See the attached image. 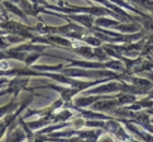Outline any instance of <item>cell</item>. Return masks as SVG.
<instances>
[{
	"label": "cell",
	"instance_id": "cell-5",
	"mask_svg": "<svg viewBox=\"0 0 153 142\" xmlns=\"http://www.w3.org/2000/svg\"><path fill=\"white\" fill-rule=\"evenodd\" d=\"M115 30H118L120 32H124V33H131V32H136L138 30H140L141 25H139L138 23H119L118 25L114 26Z\"/></svg>",
	"mask_w": 153,
	"mask_h": 142
},
{
	"label": "cell",
	"instance_id": "cell-7",
	"mask_svg": "<svg viewBox=\"0 0 153 142\" xmlns=\"http://www.w3.org/2000/svg\"><path fill=\"white\" fill-rule=\"evenodd\" d=\"M120 21H116V20H112V19H106L104 16H100L95 20V24L96 26H104V28H107V26H113L114 28L115 25H118Z\"/></svg>",
	"mask_w": 153,
	"mask_h": 142
},
{
	"label": "cell",
	"instance_id": "cell-6",
	"mask_svg": "<svg viewBox=\"0 0 153 142\" xmlns=\"http://www.w3.org/2000/svg\"><path fill=\"white\" fill-rule=\"evenodd\" d=\"M72 51H74V53H76V54L83 56L84 58H86V59H91L93 57H95L94 49L89 47V46H79V47L74 48Z\"/></svg>",
	"mask_w": 153,
	"mask_h": 142
},
{
	"label": "cell",
	"instance_id": "cell-1",
	"mask_svg": "<svg viewBox=\"0 0 153 142\" xmlns=\"http://www.w3.org/2000/svg\"><path fill=\"white\" fill-rule=\"evenodd\" d=\"M1 28L9 31L10 33H12L13 35H18L20 37L23 38H35V36H33L31 34V31H36L35 28L27 25H23L21 23L14 22V21H4L1 23Z\"/></svg>",
	"mask_w": 153,
	"mask_h": 142
},
{
	"label": "cell",
	"instance_id": "cell-4",
	"mask_svg": "<svg viewBox=\"0 0 153 142\" xmlns=\"http://www.w3.org/2000/svg\"><path fill=\"white\" fill-rule=\"evenodd\" d=\"M2 6L4 7L8 11H10V12H12V13H14V14H16L18 16H20V18L22 20H24L25 22H29L27 16H26V13L24 12L19 6H16L14 2H10L8 0H4V1H2Z\"/></svg>",
	"mask_w": 153,
	"mask_h": 142
},
{
	"label": "cell",
	"instance_id": "cell-2",
	"mask_svg": "<svg viewBox=\"0 0 153 142\" xmlns=\"http://www.w3.org/2000/svg\"><path fill=\"white\" fill-rule=\"evenodd\" d=\"M29 78H25V79H22V78H16L14 80H12L9 84V88H7L6 91L2 92V94H6V93H13L14 96L18 95L21 90H22L25 84L29 82Z\"/></svg>",
	"mask_w": 153,
	"mask_h": 142
},
{
	"label": "cell",
	"instance_id": "cell-3",
	"mask_svg": "<svg viewBox=\"0 0 153 142\" xmlns=\"http://www.w3.org/2000/svg\"><path fill=\"white\" fill-rule=\"evenodd\" d=\"M88 1V0H86ZM92 1H95V2H100L102 3V4H104L105 7H107V8H109L111 10H113L114 12H117L118 14H120V16H125V18H127L128 20H130V21H134V20H139V18H134V16H129L126 11H124V10L121 9L120 7H118L117 4H115V3H112L109 0H92Z\"/></svg>",
	"mask_w": 153,
	"mask_h": 142
},
{
	"label": "cell",
	"instance_id": "cell-8",
	"mask_svg": "<svg viewBox=\"0 0 153 142\" xmlns=\"http://www.w3.org/2000/svg\"><path fill=\"white\" fill-rule=\"evenodd\" d=\"M53 1H57V4H59V2H60V1H61V0H53Z\"/></svg>",
	"mask_w": 153,
	"mask_h": 142
}]
</instances>
